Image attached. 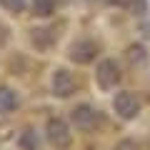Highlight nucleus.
<instances>
[{
	"mask_svg": "<svg viewBox=\"0 0 150 150\" xmlns=\"http://www.w3.org/2000/svg\"><path fill=\"white\" fill-rule=\"evenodd\" d=\"M55 10V0H33V13L40 18H48Z\"/></svg>",
	"mask_w": 150,
	"mask_h": 150,
	"instance_id": "8",
	"label": "nucleus"
},
{
	"mask_svg": "<svg viewBox=\"0 0 150 150\" xmlns=\"http://www.w3.org/2000/svg\"><path fill=\"white\" fill-rule=\"evenodd\" d=\"M23 148L38 150V138H33V133H25V135H23Z\"/></svg>",
	"mask_w": 150,
	"mask_h": 150,
	"instance_id": "10",
	"label": "nucleus"
},
{
	"mask_svg": "<svg viewBox=\"0 0 150 150\" xmlns=\"http://www.w3.org/2000/svg\"><path fill=\"white\" fill-rule=\"evenodd\" d=\"M95 110L93 108H88V105H80V108H75L73 110V123H75V128H90L93 123H95Z\"/></svg>",
	"mask_w": 150,
	"mask_h": 150,
	"instance_id": "6",
	"label": "nucleus"
},
{
	"mask_svg": "<svg viewBox=\"0 0 150 150\" xmlns=\"http://www.w3.org/2000/svg\"><path fill=\"white\" fill-rule=\"evenodd\" d=\"M73 90H75V78L65 68H58L53 73V93L60 98H68Z\"/></svg>",
	"mask_w": 150,
	"mask_h": 150,
	"instance_id": "3",
	"label": "nucleus"
},
{
	"mask_svg": "<svg viewBox=\"0 0 150 150\" xmlns=\"http://www.w3.org/2000/svg\"><path fill=\"white\" fill-rule=\"evenodd\" d=\"M0 5L5 8V10H10V13H20L25 8V0H0Z\"/></svg>",
	"mask_w": 150,
	"mask_h": 150,
	"instance_id": "9",
	"label": "nucleus"
},
{
	"mask_svg": "<svg viewBox=\"0 0 150 150\" xmlns=\"http://www.w3.org/2000/svg\"><path fill=\"white\" fill-rule=\"evenodd\" d=\"M112 105H115V112H118L120 118H125V120L135 118V115L140 112V100L133 95V93H118L115 100H112Z\"/></svg>",
	"mask_w": 150,
	"mask_h": 150,
	"instance_id": "1",
	"label": "nucleus"
},
{
	"mask_svg": "<svg viewBox=\"0 0 150 150\" xmlns=\"http://www.w3.org/2000/svg\"><path fill=\"white\" fill-rule=\"evenodd\" d=\"M110 5H118V8H125V5H133V0H108Z\"/></svg>",
	"mask_w": 150,
	"mask_h": 150,
	"instance_id": "12",
	"label": "nucleus"
},
{
	"mask_svg": "<svg viewBox=\"0 0 150 150\" xmlns=\"http://www.w3.org/2000/svg\"><path fill=\"white\" fill-rule=\"evenodd\" d=\"M15 105H18L15 93L8 90V88H0V112H10Z\"/></svg>",
	"mask_w": 150,
	"mask_h": 150,
	"instance_id": "7",
	"label": "nucleus"
},
{
	"mask_svg": "<svg viewBox=\"0 0 150 150\" xmlns=\"http://www.w3.org/2000/svg\"><path fill=\"white\" fill-rule=\"evenodd\" d=\"M48 138L53 140L58 148H63V145L70 143V133H68V125L63 123V120H50L48 123Z\"/></svg>",
	"mask_w": 150,
	"mask_h": 150,
	"instance_id": "5",
	"label": "nucleus"
},
{
	"mask_svg": "<svg viewBox=\"0 0 150 150\" xmlns=\"http://www.w3.org/2000/svg\"><path fill=\"white\" fill-rule=\"evenodd\" d=\"M95 53H98V48L90 40H78V43L70 48V58H73L75 63H90V60L95 58Z\"/></svg>",
	"mask_w": 150,
	"mask_h": 150,
	"instance_id": "4",
	"label": "nucleus"
},
{
	"mask_svg": "<svg viewBox=\"0 0 150 150\" xmlns=\"http://www.w3.org/2000/svg\"><path fill=\"white\" fill-rule=\"evenodd\" d=\"M95 78H98V83H100V88H115V83L120 80V70H118V65H115V60H103V63L98 65Z\"/></svg>",
	"mask_w": 150,
	"mask_h": 150,
	"instance_id": "2",
	"label": "nucleus"
},
{
	"mask_svg": "<svg viewBox=\"0 0 150 150\" xmlns=\"http://www.w3.org/2000/svg\"><path fill=\"white\" fill-rule=\"evenodd\" d=\"M128 58L130 60H143V48H140V45H133V48L128 50Z\"/></svg>",
	"mask_w": 150,
	"mask_h": 150,
	"instance_id": "11",
	"label": "nucleus"
}]
</instances>
